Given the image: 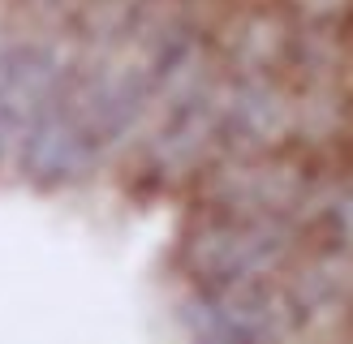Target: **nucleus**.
<instances>
[{
    "label": "nucleus",
    "instance_id": "obj_1",
    "mask_svg": "<svg viewBox=\"0 0 353 344\" xmlns=\"http://www.w3.org/2000/svg\"><path fill=\"white\" fill-rule=\"evenodd\" d=\"M306 250L302 219L289 215H228L194 206L176 237V271L190 288H233L280 280Z\"/></svg>",
    "mask_w": 353,
    "mask_h": 344
},
{
    "label": "nucleus",
    "instance_id": "obj_2",
    "mask_svg": "<svg viewBox=\"0 0 353 344\" xmlns=\"http://www.w3.org/2000/svg\"><path fill=\"white\" fill-rule=\"evenodd\" d=\"M310 151L280 147L263 155H216L194 177V206L228 215H289L302 219L319 189Z\"/></svg>",
    "mask_w": 353,
    "mask_h": 344
},
{
    "label": "nucleus",
    "instance_id": "obj_3",
    "mask_svg": "<svg viewBox=\"0 0 353 344\" xmlns=\"http://www.w3.org/2000/svg\"><path fill=\"white\" fill-rule=\"evenodd\" d=\"M220 91L224 69L160 103V120L138 142V168L155 185L194 181L220 155Z\"/></svg>",
    "mask_w": 353,
    "mask_h": 344
},
{
    "label": "nucleus",
    "instance_id": "obj_4",
    "mask_svg": "<svg viewBox=\"0 0 353 344\" xmlns=\"http://www.w3.org/2000/svg\"><path fill=\"white\" fill-rule=\"evenodd\" d=\"M74 61L52 30H9L0 22V177L13 172L34 112L61 91Z\"/></svg>",
    "mask_w": 353,
    "mask_h": 344
},
{
    "label": "nucleus",
    "instance_id": "obj_5",
    "mask_svg": "<svg viewBox=\"0 0 353 344\" xmlns=\"http://www.w3.org/2000/svg\"><path fill=\"white\" fill-rule=\"evenodd\" d=\"M176 323L194 340L211 344H272L302 336L285 275L233 288H190L176 305Z\"/></svg>",
    "mask_w": 353,
    "mask_h": 344
},
{
    "label": "nucleus",
    "instance_id": "obj_6",
    "mask_svg": "<svg viewBox=\"0 0 353 344\" xmlns=\"http://www.w3.org/2000/svg\"><path fill=\"white\" fill-rule=\"evenodd\" d=\"M103 160H108V147L69 103L61 82V91L34 112L22 147H17L13 181H22L34 194H65V189H78L91 181L103 168Z\"/></svg>",
    "mask_w": 353,
    "mask_h": 344
},
{
    "label": "nucleus",
    "instance_id": "obj_7",
    "mask_svg": "<svg viewBox=\"0 0 353 344\" xmlns=\"http://www.w3.org/2000/svg\"><path fill=\"white\" fill-rule=\"evenodd\" d=\"M293 147V86L280 74H224L220 155Z\"/></svg>",
    "mask_w": 353,
    "mask_h": 344
},
{
    "label": "nucleus",
    "instance_id": "obj_8",
    "mask_svg": "<svg viewBox=\"0 0 353 344\" xmlns=\"http://www.w3.org/2000/svg\"><path fill=\"white\" fill-rule=\"evenodd\" d=\"M293 43V22L276 5H259L237 13L216 39V65L224 74H280L285 78Z\"/></svg>",
    "mask_w": 353,
    "mask_h": 344
},
{
    "label": "nucleus",
    "instance_id": "obj_9",
    "mask_svg": "<svg viewBox=\"0 0 353 344\" xmlns=\"http://www.w3.org/2000/svg\"><path fill=\"white\" fill-rule=\"evenodd\" d=\"M293 26L310 30H349L353 26V0H272Z\"/></svg>",
    "mask_w": 353,
    "mask_h": 344
},
{
    "label": "nucleus",
    "instance_id": "obj_10",
    "mask_svg": "<svg viewBox=\"0 0 353 344\" xmlns=\"http://www.w3.org/2000/svg\"><path fill=\"white\" fill-rule=\"evenodd\" d=\"M5 9H30V13H43V17H52V9L57 5H69V13L78 9V0H0Z\"/></svg>",
    "mask_w": 353,
    "mask_h": 344
}]
</instances>
